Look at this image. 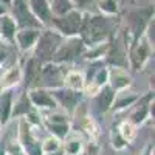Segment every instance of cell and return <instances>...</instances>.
Here are the masks:
<instances>
[{
    "label": "cell",
    "mask_w": 155,
    "mask_h": 155,
    "mask_svg": "<svg viewBox=\"0 0 155 155\" xmlns=\"http://www.w3.org/2000/svg\"><path fill=\"white\" fill-rule=\"evenodd\" d=\"M112 36H115V22L113 17L104 14H92L82 12V25L79 37L85 47H95L99 44H107Z\"/></svg>",
    "instance_id": "1"
},
{
    "label": "cell",
    "mask_w": 155,
    "mask_h": 155,
    "mask_svg": "<svg viewBox=\"0 0 155 155\" xmlns=\"http://www.w3.org/2000/svg\"><path fill=\"white\" fill-rule=\"evenodd\" d=\"M64 39L58 31H54L53 28H42L39 39L33 48V56L36 59H39L42 64L51 62L54 53L58 51V48L62 45Z\"/></svg>",
    "instance_id": "2"
},
{
    "label": "cell",
    "mask_w": 155,
    "mask_h": 155,
    "mask_svg": "<svg viewBox=\"0 0 155 155\" xmlns=\"http://www.w3.org/2000/svg\"><path fill=\"white\" fill-rule=\"evenodd\" d=\"M152 19H153V6L134 9L127 12V28L124 33L127 36L129 44L135 42L144 36V31Z\"/></svg>",
    "instance_id": "3"
},
{
    "label": "cell",
    "mask_w": 155,
    "mask_h": 155,
    "mask_svg": "<svg viewBox=\"0 0 155 155\" xmlns=\"http://www.w3.org/2000/svg\"><path fill=\"white\" fill-rule=\"evenodd\" d=\"M127 47L129 41L126 33L123 36H112L107 44V51L104 56V64L110 68H123L129 70V61H127Z\"/></svg>",
    "instance_id": "4"
},
{
    "label": "cell",
    "mask_w": 155,
    "mask_h": 155,
    "mask_svg": "<svg viewBox=\"0 0 155 155\" xmlns=\"http://www.w3.org/2000/svg\"><path fill=\"white\" fill-rule=\"evenodd\" d=\"M152 54H153V47L147 42L144 36L140 37L135 42H130L127 47L129 68L132 71H141L146 67V64L149 62Z\"/></svg>",
    "instance_id": "5"
},
{
    "label": "cell",
    "mask_w": 155,
    "mask_h": 155,
    "mask_svg": "<svg viewBox=\"0 0 155 155\" xmlns=\"http://www.w3.org/2000/svg\"><path fill=\"white\" fill-rule=\"evenodd\" d=\"M85 51V45L79 36L76 37H65L62 45L58 48L54 53L51 62L61 64V65H70V64L76 62Z\"/></svg>",
    "instance_id": "6"
},
{
    "label": "cell",
    "mask_w": 155,
    "mask_h": 155,
    "mask_svg": "<svg viewBox=\"0 0 155 155\" xmlns=\"http://www.w3.org/2000/svg\"><path fill=\"white\" fill-rule=\"evenodd\" d=\"M81 25H82V11L73 8L67 14L53 17L50 27L54 31H58L62 37H76L79 36Z\"/></svg>",
    "instance_id": "7"
},
{
    "label": "cell",
    "mask_w": 155,
    "mask_h": 155,
    "mask_svg": "<svg viewBox=\"0 0 155 155\" xmlns=\"http://www.w3.org/2000/svg\"><path fill=\"white\" fill-rule=\"evenodd\" d=\"M50 92L53 95L58 107H61L62 112L67 113L68 116L76 113L78 107L81 106V102L84 99V92H76V90H70L65 87L54 88V90H50Z\"/></svg>",
    "instance_id": "8"
},
{
    "label": "cell",
    "mask_w": 155,
    "mask_h": 155,
    "mask_svg": "<svg viewBox=\"0 0 155 155\" xmlns=\"http://www.w3.org/2000/svg\"><path fill=\"white\" fill-rule=\"evenodd\" d=\"M17 129H19L17 130V141L23 147V150L27 152V155H42L41 140H39L33 132L34 127L25 118H19Z\"/></svg>",
    "instance_id": "9"
},
{
    "label": "cell",
    "mask_w": 155,
    "mask_h": 155,
    "mask_svg": "<svg viewBox=\"0 0 155 155\" xmlns=\"http://www.w3.org/2000/svg\"><path fill=\"white\" fill-rule=\"evenodd\" d=\"M9 6H11V11H12L11 16L17 25V30H22V28H41L42 30L44 28L41 25V22H39L33 16V12L30 11L27 0H11Z\"/></svg>",
    "instance_id": "10"
},
{
    "label": "cell",
    "mask_w": 155,
    "mask_h": 155,
    "mask_svg": "<svg viewBox=\"0 0 155 155\" xmlns=\"http://www.w3.org/2000/svg\"><path fill=\"white\" fill-rule=\"evenodd\" d=\"M67 70H68L67 65H61V64H54V62L44 64L42 73H41V87L48 90L64 87V76H65Z\"/></svg>",
    "instance_id": "11"
},
{
    "label": "cell",
    "mask_w": 155,
    "mask_h": 155,
    "mask_svg": "<svg viewBox=\"0 0 155 155\" xmlns=\"http://www.w3.org/2000/svg\"><path fill=\"white\" fill-rule=\"evenodd\" d=\"M153 104V90H149V92L143 96H140L138 101L132 106V112L129 115V120L135 127L143 126L147 120L150 118V106Z\"/></svg>",
    "instance_id": "12"
},
{
    "label": "cell",
    "mask_w": 155,
    "mask_h": 155,
    "mask_svg": "<svg viewBox=\"0 0 155 155\" xmlns=\"http://www.w3.org/2000/svg\"><path fill=\"white\" fill-rule=\"evenodd\" d=\"M109 84V67L106 64L92 68V73L85 74V85H84V96H95L99 90Z\"/></svg>",
    "instance_id": "13"
},
{
    "label": "cell",
    "mask_w": 155,
    "mask_h": 155,
    "mask_svg": "<svg viewBox=\"0 0 155 155\" xmlns=\"http://www.w3.org/2000/svg\"><path fill=\"white\" fill-rule=\"evenodd\" d=\"M28 93V98L31 101V104L36 110H39L41 113L44 112H51V110H56L58 109V104L51 95V92L48 88H44V87H37V88H31V90H27Z\"/></svg>",
    "instance_id": "14"
},
{
    "label": "cell",
    "mask_w": 155,
    "mask_h": 155,
    "mask_svg": "<svg viewBox=\"0 0 155 155\" xmlns=\"http://www.w3.org/2000/svg\"><path fill=\"white\" fill-rule=\"evenodd\" d=\"M42 67L44 64L36 59L34 56H31L25 65L22 68L23 71V82H25V90H31V88H37L41 87V73H42Z\"/></svg>",
    "instance_id": "15"
},
{
    "label": "cell",
    "mask_w": 155,
    "mask_h": 155,
    "mask_svg": "<svg viewBox=\"0 0 155 155\" xmlns=\"http://www.w3.org/2000/svg\"><path fill=\"white\" fill-rule=\"evenodd\" d=\"M41 31H42L41 28H22V30H17V33L14 36V44L17 45V48L22 51V53L33 51Z\"/></svg>",
    "instance_id": "16"
},
{
    "label": "cell",
    "mask_w": 155,
    "mask_h": 155,
    "mask_svg": "<svg viewBox=\"0 0 155 155\" xmlns=\"http://www.w3.org/2000/svg\"><path fill=\"white\" fill-rule=\"evenodd\" d=\"M30 11L33 12V16L41 22L42 27L48 28L51 25V19H53V14H51V8H50V2L48 0H27Z\"/></svg>",
    "instance_id": "17"
},
{
    "label": "cell",
    "mask_w": 155,
    "mask_h": 155,
    "mask_svg": "<svg viewBox=\"0 0 155 155\" xmlns=\"http://www.w3.org/2000/svg\"><path fill=\"white\" fill-rule=\"evenodd\" d=\"M132 76L127 70L123 68H109V85L116 93L126 92L132 85Z\"/></svg>",
    "instance_id": "18"
},
{
    "label": "cell",
    "mask_w": 155,
    "mask_h": 155,
    "mask_svg": "<svg viewBox=\"0 0 155 155\" xmlns=\"http://www.w3.org/2000/svg\"><path fill=\"white\" fill-rule=\"evenodd\" d=\"M115 96H116V92L107 84L104 85L99 92L93 96V104L96 107V110L99 113H107L110 112L112 109V104H113V101H115Z\"/></svg>",
    "instance_id": "19"
},
{
    "label": "cell",
    "mask_w": 155,
    "mask_h": 155,
    "mask_svg": "<svg viewBox=\"0 0 155 155\" xmlns=\"http://www.w3.org/2000/svg\"><path fill=\"white\" fill-rule=\"evenodd\" d=\"M23 81V71L20 65H11L0 74V88L12 90Z\"/></svg>",
    "instance_id": "20"
},
{
    "label": "cell",
    "mask_w": 155,
    "mask_h": 155,
    "mask_svg": "<svg viewBox=\"0 0 155 155\" xmlns=\"http://www.w3.org/2000/svg\"><path fill=\"white\" fill-rule=\"evenodd\" d=\"M33 104H31V101L28 98V93H27V90H23V92L20 93V96L16 99V101H12V110H11V120L12 118H25L31 110H33Z\"/></svg>",
    "instance_id": "21"
},
{
    "label": "cell",
    "mask_w": 155,
    "mask_h": 155,
    "mask_svg": "<svg viewBox=\"0 0 155 155\" xmlns=\"http://www.w3.org/2000/svg\"><path fill=\"white\" fill-rule=\"evenodd\" d=\"M17 33V25L11 14H0V37L2 41L14 44V36Z\"/></svg>",
    "instance_id": "22"
},
{
    "label": "cell",
    "mask_w": 155,
    "mask_h": 155,
    "mask_svg": "<svg viewBox=\"0 0 155 155\" xmlns=\"http://www.w3.org/2000/svg\"><path fill=\"white\" fill-rule=\"evenodd\" d=\"M84 85H85V74L81 70H74L68 68L64 76V87L76 90V92H84Z\"/></svg>",
    "instance_id": "23"
},
{
    "label": "cell",
    "mask_w": 155,
    "mask_h": 155,
    "mask_svg": "<svg viewBox=\"0 0 155 155\" xmlns=\"http://www.w3.org/2000/svg\"><path fill=\"white\" fill-rule=\"evenodd\" d=\"M12 101H14L12 90H2L0 93V126H6L11 121Z\"/></svg>",
    "instance_id": "24"
},
{
    "label": "cell",
    "mask_w": 155,
    "mask_h": 155,
    "mask_svg": "<svg viewBox=\"0 0 155 155\" xmlns=\"http://www.w3.org/2000/svg\"><path fill=\"white\" fill-rule=\"evenodd\" d=\"M42 124L45 126V129L51 137H54L61 141H64L71 132V123H48L42 120Z\"/></svg>",
    "instance_id": "25"
},
{
    "label": "cell",
    "mask_w": 155,
    "mask_h": 155,
    "mask_svg": "<svg viewBox=\"0 0 155 155\" xmlns=\"http://www.w3.org/2000/svg\"><path fill=\"white\" fill-rule=\"evenodd\" d=\"M138 98H140V95H137V93H127V95L116 93L110 112H115L116 113V112H123L126 109H130L135 102L138 101Z\"/></svg>",
    "instance_id": "26"
},
{
    "label": "cell",
    "mask_w": 155,
    "mask_h": 155,
    "mask_svg": "<svg viewBox=\"0 0 155 155\" xmlns=\"http://www.w3.org/2000/svg\"><path fill=\"white\" fill-rule=\"evenodd\" d=\"M82 149H84V143H82L81 138L68 135L62 141V150L65 155H81Z\"/></svg>",
    "instance_id": "27"
},
{
    "label": "cell",
    "mask_w": 155,
    "mask_h": 155,
    "mask_svg": "<svg viewBox=\"0 0 155 155\" xmlns=\"http://www.w3.org/2000/svg\"><path fill=\"white\" fill-rule=\"evenodd\" d=\"M116 129H118V132H120V135L127 141L129 144L134 141V138L137 137V127L130 123V121H121L118 126H116Z\"/></svg>",
    "instance_id": "28"
},
{
    "label": "cell",
    "mask_w": 155,
    "mask_h": 155,
    "mask_svg": "<svg viewBox=\"0 0 155 155\" xmlns=\"http://www.w3.org/2000/svg\"><path fill=\"white\" fill-rule=\"evenodd\" d=\"M50 8H51L53 17H59V16L67 14V12L71 11L74 6L71 5L70 0H53V3H50Z\"/></svg>",
    "instance_id": "29"
},
{
    "label": "cell",
    "mask_w": 155,
    "mask_h": 155,
    "mask_svg": "<svg viewBox=\"0 0 155 155\" xmlns=\"http://www.w3.org/2000/svg\"><path fill=\"white\" fill-rule=\"evenodd\" d=\"M62 149V141L54 137H47L44 141H41V150L42 153H53Z\"/></svg>",
    "instance_id": "30"
},
{
    "label": "cell",
    "mask_w": 155,
    "mask_h": 155,
    "mask_svg": "<svg viewBox=\"0 0 155 155\" xmlns=\"http://www.w3.org/2000/svg\"><path fill=\"white\" fill-rule=\"evenodd\" d=\"M98 8L101 14L113 17L118 14V0H98Z\"/></svg>",
    "instance_id": "31"
},
{
    "label": "cell",
    "mask_w": 155,
    "mask_h": 155,
    "mask_svg": "<svg viewBox=\"0 0 155 155\" xmlns=\"http://www.w3.org/2000/svg\"><path fill=\"white\" fill-rule=\"evenodd\" d=\"M110 143H112V147L115 150H118V152H121V150L129 147V143L120 135V132H118L116 127H112V130H110Z\"/></svg>",
    "instance_id": "32"
},
{
    "label": "cell",
    "mask_w": 155,
    "mask_h": 155,
    "mask_svg": "<svg viewBox=\"0 0 155 155\" xmlns=\"http://www.w3.org/2000/svg\"><path fill=\"white\" fill-rule=\"evenodd\" d=\"M2 155H27V152L23 150V147L19 144V141H9V143L5 146Z\"/></svg>",
    "instance_id": "33"
},
{
    "label": "cell",
    "mask_w": 155,
    "mask_h": 155,
    "mask_svg": "<svg viewBox=\"0 0 155 155\" xmlns=\"http://www.w3.org/2000/svg\"><path fill=\"white\" fill-rule=\"evenodd\" d=\"M70 2H71V5H73L76 9L85 12V11L90 9V6L95 3V0H70Z\"/></svg>",
    "instance_id": "34"
},
{
    "label": "cell",
    "mask_w": 155,
    "mask_h": 155,
    "mask_svg": "<svg viewBox=\"0 0 155 155\" xmlns=\"http://www.w3.org/2000/svg\"><path fill=\"white\" fill-rule=\"evenodd\" d=\"M6 58H8V50L0 44V67L5 64V61H6Z\"/></svg>",
    "instance_id": "35"
},
{
    "label": "cell",
    "mask_w": 155,
    "mask_h": 155,
    "mask_svg": "<svg viewBox=\"0 0 155 155\" xmlns=\"http://www.w3.org/2000/svg\"><path fill=\"white\" fill-rule=\"evenodd\" d=\"M140 155H153V144H152V143H147V144L144 146V149L141 150Z\"/></svg>",
    "instance_id": "36"
},
{
    "label": "cell",
    "mask_w": 155,
    "mask_h": 155,
    "mask_svg": "<svg viewBox=\"0 0 155 155\" xmlns=\"http://www.w3.org/2000/svg\"><path fill=\"white\" fill-rule=\"evenodd\" d=\"M42 155H65V153H64V150L61 149V150H58V152H53V153H42Z\"/></svg>",
    "instance_id": "37"
},
{
    "label": "cell",
    "mask_w": 155,
    "mask_h": 155,
    "mask_svg": "<svg viewBox=\"0 0 155 155\" xmlns=\"http://www.w3.org/2000/svg\"><path fill=\"white\" fill-rule=\"evenodd\" d=\"M11 0H0V3H5V5H9Z\"/></svg>",
    "instance_id": "38"
},
{
    "label": "cell",
    "mask_w": 155,
    "mask_h": 155,
    "mask_svg": "<svg viewBox=\"0 0 155 155\" xmlns=\"http://www.w3.org/2000/svg\"><path fill=\"white\" fill-rule=\"evenodd\" d=\"M0 135H2V126H0Z\"/></svg>",
    "instance_id": "39"
},
{
    "label": "cell",
    "mask_w": 155,
    "mask_h": 155,
    "mask_svg": "<svg viewBox=\"0 0 155 155\" xmlns=\"http://www.w3.org/2000/svg\"><path fill=\"white\" fill-rule=\"evenodd\" d=\"M2 71H3V70H2V68H0V74H2Z\"/></svg>",
    "instance_id": "40"
},
{
    "label": "cell",
    "mask_w": 155,
    "mask_h": 155,
    "mask_svg": "<svg viewBox=\"0 0 155 155\" xmlns=\"http://www.w3.org/2000/svg\"><path fill=\"white\" fill-rule=\"evenodd\" d=\"M0 42H2V37H0Z\"/></svg>",
    "instance_id": "41"
}]
</instances>
